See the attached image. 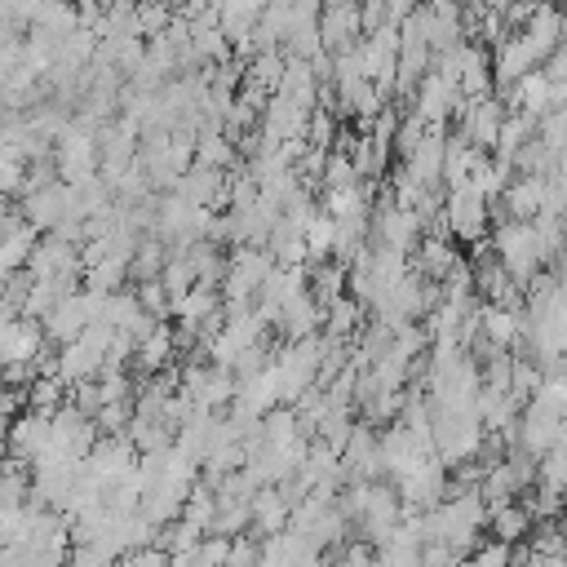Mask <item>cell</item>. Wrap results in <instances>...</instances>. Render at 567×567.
<instances>
[{"instance_id":"cell-1","label":"cell","mask_w":567,"mask_h":567,"mask_svg":"<svg viewBox=\"0 0 567 567\" xmlns=\"http://www.w3.org/2000/svg\"><path fill=\"white\" fill-rule=\"evenodd\" d=\"M492 252L501 257V266L509 270V279L518 284V288H527V279L540 270V235H536V226L532 221H514V217H505L501 226H496V235H492Z\"/></svg>"},{"instance_id":"cell-2","label":"cell","mask_w":567,"mask_h":567,"mask_svg":"<svg viewBox=\"0 0 567 567\" xmlns=\"http://www.w3.org/2000/svg\"><path fill=\"white\" fill-rule=\"evenodd\" d=\"M394 492H399L403 509H434L447 496V465L439 456H425L421 465H412L408 474L394 478Z\"/></svg>"},{"instance_id":"cell-3","label":"cell","mask_w":567,"mask_h":567,"mask_svg":"<svg viewBox=\"0 0 567 567\" xmlns=\"http://www.w3.org/2000/svg\"><path fill=\"white\" fill-rule=\"evenodd\" d=\"M44 443H49V412H35V408L22 412V416H13L9 430H4V447L22 465H31L44 452Z\"/></svg>"},{"instance_id":"cell-4","label":"cell","mask_w":567,"mask_h":567,"mask_svg":"<svg viewBox=\"0 0 567 567\" xmlns=\"http://www.w3.org/2000/svg\"><path fill=\"white\" fill-rule=\"evenodd\" d=\"M270 257L266 252H257V248H244V252H235L230 257V266H226V292H230V301H244V297H252V292H261V284H266V275H270Z\"/></svg>"},{"instance_id":"cell-5","label":"cell","mask_w":567,"mask_h":567,"mask_svg":"<svg viewBox=\"0 0 567 567\" xmlns=\"http://www.w3.org/2000/svg\"><path fill=\"white\" fill-rule=\"evenodd\" d=\"M288 518H292V505L284 501V492H279L275 483H266V487H257V492L248 496V527H252L257 536L284 532Z\"/></svg>"},{"instance_id":"cell-6","label":"cell","mask_w":567,"mask_h":567,"mask_svg":"<svg viewBox=\"0 0 567 567\" xmlns=\"http://www.w3.org/2000/svg\"><path fill=\"white\" fill-rule=\"evenodd\" d=\"M527 532H532V514H527V505H523L518 496L487 509V536H496V540H505V545H523Z\"/></svg>"},{"instance_id":"cell-7","label":"cell","mask_w":567,"mask_h":567,"mask_svg":"<svg viewBox=\"0 0 567 567\" xmlns=\"http://www.w3.org/2000/svg\"><path fill=\"white\" fill-rule=\"evenodd\" d=\"M461 257H456V248L443 239V235H425L421 239V252H416V266L430 275V279H443L452 266H456Z\"/></svg>"},{"instance_id":"cell-8","label":"cell","mask_w":567,"mask_h":567,"mask_svg":"<svg viewBox=\"0 0 567 567\" xmlns=\"http://www.w3.org/2000/svg\"><path fill=\"white\" fill-rule=\"evenodd\" d=\"M509 554H514V545H505L496 536H483L470 554L456 558V567H509Z\"/></svg>"},{"instance_id":"cell-9","label":"cell","mask_w":567,"mask_h":567,"mask_svg":"<svg viewBox=\"0 0 567 567\" xmlns=\"http://www.w3.org/2000/svg\"><path fill=\"white\" fill-rule=\"evenodd\" d=\"M195 159H199L204 168H226V164L235 159V151H230V142H226V137L204 133V137L195 142Z\"/></svg>"},{"instance_id":"cell-10","label":"cell","mask_w":567,"mask_h":567,"mask_svg":"<svg viewBox=\"0 0 567 567\" xmlns=\"http://www.w3.org/2000/svg\"><path fill=\"white\" fill-rule=\"evenodd\" d=\"M323 182H328V190H346V186H359V173H354L350 155H328V159H323Z\"/></svg>"},{"instance_id":"cell-11","label":"cell","mask_w":567,"mask_h":567,"mask_svg":"<svg viewBox=\"0 0 567 567\" xmlns=\"http://www.w3.org/2000/svg\"><path fill=\"white\" fill-rule=\"evenodd\" d=\"M221 567H257V540L248 536H230V554Z\"/></svg>"}]
</instances>
